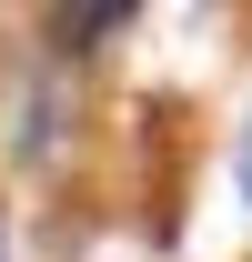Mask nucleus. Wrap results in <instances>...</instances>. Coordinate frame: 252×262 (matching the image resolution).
<instances>
[{
	"label": "nucleus",
	"mask_w": 252,
	"mask_h": 262,
	"mask_svg": "<svg viewBox=\"0 0 252 262\" xmlns=\"http://www.w3.org/2000/svg\"><path fill=\"white\" fill-rule=\"evenodd\" d=\"M242 192H252V141H242Z\"/></svg>",
	"instance_id": "nucleus-2"
},
{
	"label": "nucleus",
	"mask_w": 252,
	"mask_h": 262,
	"mask_svg": "<svg viewBox=\"0 0 252 262\" xmlns=\"http://www.w3.org/2000/svg\"><path fill=\"white\" fill-rule=\"evenodd\" d=\"M51 31H61V51H101L111 31H131V0H91V10H61Z\"/></svg>",
	"instance_id": "nucleus-1"
}]
</instances>
